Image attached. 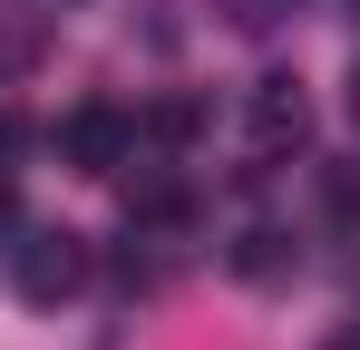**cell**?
Instances as JSON below:
<instances>
[{
	"mask_svg": "<svg viewBox=\"0 0 360 350\" xmlns=\"http://www.w3.org/2000/svg\"><path fill=\"white\" fill-rule=\"evenodd\" d=\"M10 283H20V302H68L88 283V243L78 233H20L10 243Z\"/></svg>",
	"mask_w": 360,
	"mask_h": 350,
	"instance_id": "6da1fadb",
	"label": "cell"
},
{
	"mask_svg": "<svg viewBox=\"0 0 360 350\" xmlns=\"http://www.w3.org/2000/svg\"><path fill=\"white\" fill-rule=\"evenodd\" d=\"M127 146H136V117H127V108H68V127H59V156L88 166V175L127 166Z\"/></svg>",
	"mask_w": 360,
	"mask_h": 350,
	"instance_id": "7a4b0ae2",
	"label": "cell"
},
{
	"mask_svg": "<svg viewBox=\"0 0 360 350\" xmlns=\"http://www.w3.org/2000/svg\"><path fill=\"white\" fill-rule=\"evenodd\" d=\"M243 127H253V146H263V156H283V146L311 136V98H302L292 78H263V88H253V108H243Z\"/></svg>",
	"mask_w": 360,
	"mask_h": 350,
	"instance_id": "3957f363",
	"label": "cell"
},
{
	"mask_svg": "<svg viewBox=\"0 0 360 350\" xmlns=\"http://www.w3.org/2000/svg\"><path fill=\"white\" fill-rule=\"evenodd\" d=\"M127 214H136V224H156V233H176L185 214H195V195H185L176 175H146V185H127Z\"/></svg>",
	"mask_w": 360,
	"mask_h": 350,
	"instance_id": "277c9868",
	"label": "cell"
},
{
	"mask_svg": "<svg viewBox=\"0 0 360 350\" xmlns=\"http://www.w3.org/2000/svg\"><path fill=\"white\" fill-rule=\"evenodd\" d=\"M234 273H243V283H283V273H292V243H283L273 224H253L234 243Z\"/></svg>",
	"mask_w": 360,
	"mask_h": 350,
	"instance_id": "5b68a950",
	"label": "cell"
},
{
	"mask_svg": "<svg viewBox=\"0 0 360 350\" xmlns=\"http://www.w3.org/2000/svg\"><path fill=\"white\" fill-rule=\"evenodd\" d=\"M195 127H205V117H195V98H156V108H146V136H156V146H185Z\"/></svg>",
	"mask_w": 360,
	"mask_h": 350,
	"instance_id": "8992f818",
	"label": "cell"
},
{
	"mask_svg": "<svg viewBox=\"0 0 360 350\" xmlns=\"http://www.w3.org/2000/svg\"><path fill=\"white\" fill-rule=\"evenodd\" d=\"M321 205L331 224H360V166H321Z\"/></svg>",
	"mask_w": 360,
	"mask_h": 350,
	"instance_id": "52a82bcc",
	"label": "cell"
},
{
	"mask_svg": "<svg viewBox=\"0 0 360 350\" xmlns=\"http://www.w3.org/2000/svg\"><path fill=\"white\" fill-rule=\"evenodd\" d=\"M20 146H30V117H10V108H0V156H20Z\"/></svg>",
	"mask_w": 360,
	"mask_h": 350,
	"instance_id": "ba28073f",
	"label": "cell"
},
{
	"mask_svg": "<svg viewBox=\"0 0 360 350\" xmlns=\"http://www.w3.org/2000/svg\"><path fill=\"white\" fill-rule=\"evenodd\" d=\"M0 233H20V195H10V175H0Z\"/></svg>",
	"mask_w": 360,
	"mask_h": 350,
	"instance_id": "9c48e42d",
	"label": "cell"
},
{
	"mask_svg": "<svg viewBox=\"0 0 360 350\" xmlns=\"http://www.w3.org/2000/svg\"><path fill=\"white\" fill-rule=\"evenodd\" d=\"M321 350H360V331H341V341H321Z\"/></svg>",
	"mask_w": 360,
	"mask_h": 350,
	"instance_id": "30bf717a",
	"label": "cell"
},
{
	"mask_svg": "<svg viewBox=\"0 0 360 350\" xmlns=\"http://www.w3.org/2000/svg\"><path fill=\"white\" fill-rule=\"evenodd\" d=\"M351 117H360V68H351Z\"/></svg>",
	"mask_w": 360,
	"mask_h": 350,
	"instance_id": "8fae6325",
	"label": "cell"
}]
</instances>
